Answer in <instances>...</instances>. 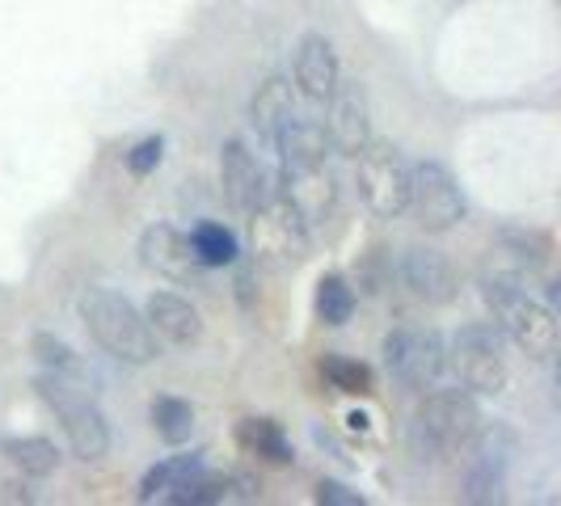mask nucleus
I'll use <instances>...</instances> for the list:
<instances>
[{"label": "nucleus", "mask_w": 561, "mask_h": 506, "mask_svg": "<svg viewBox=\"0 0 561 506\" xmlns=\"http://www.w3.org/2000/svg\"><path fill=\"white\" fill-rule=\"evenodd\" d=\"M81 321L93 342L118 364L144 367L157 359V334L148 330L144 312L111 287H89L81 296Z\"/></svg>", "instance_id": "f257e3e1"}, {"label": "nucleus", "mask_w": 561, "mask_h": 506, "mask_svg": "<svg viewBox=\"0 0 561 506\" xmlns=\"http://www.w3.org/2000/svg\"><path fill=\"white\" fill-rule=\"evenodd\" d=\"M485 304L499 317V330L503 337H511L528 359H553L558 355V312L549 309L545 300H536L533 291H524L515 279L494 275L481 287Z\"/></svg>", "instance_id": "f03ea898"}, {"label": "nucleus", "mask_w": 561, "mask_h": 506, "mask_svg": "<svg viewBox=\"0 0 561 506\" xmlns=\"http://www.w3.org/2000/svg\"><path fill=\"white\" fill-rule=\"evenodd\" d=\"M34 389H38V396L59 414L64 435H68V448H72L77 460H102V456L111 451V426H106V414L93 405V396L84 393V389L68 384L64 371L43 376Z\"/></svg>", "instance_id": "7ed1b4c3"}, {"label": "nucleus", "mask_w": 561, "mask_h": 506, "mask_svg": "<svg viewBox=\"0 0 561 506\" xmlns=\"http://www.w3.org/2000/svg\"><path fill=\"white\" fill-rule=\"evenodd\" d=\"M250 245L262 266H300L309 257L312 228L283 195H266L250 211Z\"/></svg>", "instance_id": "20e7f679"}, {"label": "nucleus", "mask_w": 561, "mask_h": 506, "mask_svg": "<svg viewBox=\"0 0 561 506\" xmlns=\"http://www.w3.org/2000/svg\"><path fill=\"white\" fill-rule=\"evenodd\" d=\"M355 157V186L364 207L376 220H397L410 207V161L385 140H367Z\"/></svg>", "instance_id": "39448f33"}, {"label": "nucleus", "mask_w": 561, "mask_h": 506, "mask_svg": "<svg viewBox=\"0 0 561 506\" xmlns=\"http://www.w3.org/2000/svg\"><path fill=\"white\" fill-rule=\"evenodd\" d=\"M448 364L469 393L499 396L506 389V380H511L499 325H465L460 334L451 337Z\"/></svg>", "instance_id": "423d86ee"}, {"label": "nucleus", "mask_w": 561, "mask_h": 506, "mask_svg": "<svg viewBox=\"0 0 561 506\" xmlns=\"http://www.w3.org/2000/svg\"><path fill=\"white\" fill-rule=\"evenodd\" d=\"M419 430L431 448L439 451H460L473 444L481 430V410L469 389H444L431 393L419 410Z\"/></svg>", "instance_id": "0eeeda50"}, {"label": "nucleus", "mask_w": 561, "mask_h": 506, "mask_svg": "<svg viewBox=\"0 0 561 506\" xmlns=\"http://www.w3.org/2000/svg\"><path fill=\"white\" fill-rule=\"evenodd\" d=\"M405 211L419 216L422 232H448L465 220V195L439 161H422V165H410V207Z\"/></svg>", "instance_id": "6e6552de"}, {"label": "nucleus", "mask_w": 561, "mask_h": 506, "mask_svg": "<svg viewBox=\"0 0 561 506\" xmlns=\"http://www.w3.org/2000/svg\"><path fill=\"white\" fill-rule=\"evenodd\" d=\"M385 364L405 389H431L448 367V346L435 330L405 325L385 337Z\"/></svg>", "instance_id": "1a4fd4ad"}, {"label": "nucleus", "mask_w": 561, "mask_h": 506, "mask_svg": "<svg viewBox=\"0 0 561 506\" xmlns=\"http://www.w3.org/2000/svg\"><path fill=\"white\" fill-rule=\"evenodd\" d=\"M305 225H325L337 207V177L330 161H309V165H283V191H279Z\"/></svg>", "instance_id": "9d476101"}, {"label": "nucleus", "mask_w": 561, "mask_h": 506, "mask_svg": "<svg viewBox=\"0 0 561 506\" xmlns=\"http://www.w3.org/2000/svg\"><path fill=\"white\" fill-rule=\"evenodd\" d=\"M140 262L148 271H157V275H165V279H173V283H198V275H203V262H198L195 250H191V237L178 232L173 225L144 228Z\"/></svg>", "instance_id": "9b49d317"}, {"label": "nucleus", "mask_w": 561, "mask_h": 506, "mask_svg": "<svg viewBox=\"0 0 561 506\" xmlns=\"http://www.w3.org/2000/svg\"><path fill=\"white\" fill-rule=\"evenodd\" d=\"M330 114H325V136H330V143H334L337 152H359L367 140H371V114H367V97L359 84H342L337 81V89L330 93Z\"/></svg>", "instance_id": "f8f14e48"}, {"label": "nucleus", "mask_w": 561, "mask_h": 506, "mask_svg": "<svg viewBox=\"0 0 561 506\" xmlns=\"http://www.w3.org/2000/svg\"><path fill=\"white\" fill-rule=\"evenodd\" d=\"M478 439V435H473ZM511 430L494 426L478 439V456H473V469H469V490L465 498L469 503H499L503 498V481H506V464H511Z\"/></svg>", "instance_id": "ddd939ff"}, {"label": "nucleus", "mask_w": 561, "mask_h": 506, "mask_svg": "<svg viewBox=\"0 0 561 506\" xmlns=\"http://www.w3.org/2000/svg\"><path fill=\"white\" fill-rule=\"evenodd\" d=\"M337 81H342V68H337L334 43L325 34H305L296 47V89L309 102H330Z\"/></svg>", "instance_id": "4468645a"}, {"label": "nucleus", "mask_w": 561, "mask_h": 506, "mask_svg": "<svg viewBox=\"0 0 561 506\" xmlns=\"http://www.w3.org/2000/svg\"><path fill=\"white\" fill-rule=\"evenodd\" d=\"M220 186H225L228 203H232L237 211H245V216L266 198L262 165L253 161V152L241 140H228L225 148H220Z\"/></svg>", "instance_id": "2eb2a0df"}, {"label": "nucleus", "mask_w": 561, "mask_h": 506, "mask_svg": "<svg viewBox=\"0 0 561 506\" xmlns=\"http://www.w3.org/2000/svg\"><path fill=\"white\" fill-rule=\"evenodd\" d=\"M144 321L157 337H165L169 346H195L203 337V317L191 300L173 296V291H152L144 304Z\"/></svg>", "instance_id": "dca6fc26"}, {"label": "nucleus", "mask_w": 561, "mask_h": 506, "mask_svg": "<svg viewBox=\"0 0 561 506\" xmlns=\"http://www.w3.org/2000/svg\"><path fill=\"white\" fill-rule=\"evenodd\" d=\"M401 279L426 304H448L451 296H456V271H451L448 257L435 250H405Z\"/></svg>", "instance_id": "f3484780"}, {"label": "nucleus", "mask_w": 561, "mask_h": 506, "mask_svg": "<svg viewBox=\"0 0 561 506\" xmlns=\"http://www.w3.org/2000/svg\"><path fill=\"white\" fill-rule=\"evenodd\" d=\"M296 118V89L287 77H271V81L257 84V93H253L250 102V123L257 136H266V140H275L283 127Z\"/></svg>", "instance_id": "a211bd4d"}, {"label": "nucleus", "mask_w": 561, "mask_h": 506, "mask_svg": "<svg viewBox=\"0 0 561 506\" xmlns=\"http://www.w3.org/2000/svg\"><path fill=\"white\" fill-rule=\"evenodd\" d=\"M275 148H279L283 165L330 161V152H334V143H330V136H325V127L312 123V118H291L279 136H275Z\"/></svg>", "instance_id": "6ab92c4d"}, {"label": "nucleus", "mask_w": 561, "mask_h": 506, "mask_svg": "<svg viewBox=\"0 0 561 506\" xmlns=\"http://www.w3.org/2000/svg\"><path fill=\"white\" fill-rule=\"evenodd\" d=\"M203 473V460L198 456H173L165 464H157V469H148L140 481V503H173L178 498V490L186 485V481H195Z\"/></svg>", "instance_id": "aec40b11"}, {"label": "nucleus", "mask_w": 561, "mask_h": 506, "mask_svg": "<svg viewBox=\"0 0 561 506\" xmlns=\"http://www.w3.org/2000/svg\"><path fill=\"white\" fill-rule=\"evenodd\" d=\"M237 439H241L245 451L271 460V464H291V456H296L291 444H287V435H283V426L271 418H245L237 426Z\"/></svg>", "instance_id": "412c9836"}, {"label": "nucleus", "mask_w": 561, "mask_h": 506, "mask_svg": "<svg viewBox=\"0 0 561 506\" xmlns=\"http://www.w3.org/2000/svg\"><path fill=\"white\" fill-rule=\"evenodd\" d=\"M4 456L26 473V478H51L59 469V448L43 435H22V439H4Z\"/></svg>", "instance_id": "4be33fe9"}, {"label": "nucleus", "mask_w": 561, "mask_h": 506, "mask_svg": "<svg viewBox=\"0 0 561 506\" xmlns=\"http://www.w3.org/2000/svg\"><path fill=\"white\" fill-rule=\"evenodd\" d=\"M191 250H195V257L203 262V271H216V266H232L237 262V232L225 225H198L195 232H191Z\"/></svg>", "instance_id": "5701e85b"}, {"label": "nucleus", "mask_w": 561, "mask_h": 506, "mask_svg": "<svg viewBox=\"0 0 561 506\" xmlns=\"http://www.w3.org/2000/svg\"><path fill=\"white\" fill-rule=\"evenodd\" d=\"M152 430L165 439V444H186L195 435V405L182 401V396H157L152 401Z\"/></svg>", "instance_id": "b1692460"}, {"label": "nucleus", "mask_w": 561, "mask_h": 506, "mask_svg": "<svg viewBox=\"0 0 561 506\" xmlns=\"http://www.w3.org/2000/svg\"><path fill=\"white\" fill-rule=\"evenodd\" d=\"M321 371H325V380L334 384L337 393H346V396H367L371 389H376V376H371V367L359 364V359H342V355H325V364H321Z\"/></svg>", "instance_id": "393cba45"}, {"label": "nucleus", "mask_w": 561, "mask_h": 506, "mask_svg": "<svg viewBox=\"0 0 561 506\" xmlns=\"http://www.w3.org/2000/svg\"><path fill=\"white\" fill-rule=\"evenodd\" d=\"M351 312H355V291L346 287V279L325 275V279L317 283V317H321L325 325H346Z\"/></svg>", "instance_id": "a878e982"}, {"label": "nucleus", "mask_w": 561, "mask_h": 506, "mask_svg": "<svg viewBox=\"0 0 561 506\" xmlns=\"http://www.w3.org/2000/svg\"><path fill=\"white\" fill-rule=\"evenodd\" d=\"M30 350H34V359L47 367V371H72V367H77L72 346H68V342H59L56 334H34Z\"/></svg>", "instance_id": "bb28decb"}, {"label": "nucleus", "mask_w": 561, "mask_h": 506, "mask_svg": "<svg viewBox=\"0 0 561 506\" xmlns=\"http://www.w3.org/2000/svg\"><path fill=\"white\" fill-rule=\"evenodd\" d=\"M317 503H325V506H364V494H359V490H351V485H342V481H321V485H317Z\"/></svg>", "instance_id": "cd10ccee"}, {"label": "nucleus", "mask_w": 561, "mask_h": 506, "mask_svg": "<svg viewBox=\"0 0 561 506\" xmlns=\"http://www.w3.org/2000/svg\"><path fill=\"white\" fill-rule=\"evenodd\" d=\"M161 148H165L161 140L136 143V148L127 152V169H131V173H152V169L161 165Z\"/></svg>", "instance_id": "c85d7f7f"}, {"label": "nucleus", "mask_w": 561, "mask_h": 506, "mask_svg": "<svg viewBox=\"0 0 561 506\" xmlns=\"http://www.w3.org/2000/svg\"><path fill=\"white\" fill-rule=\"evenodd\" d=\"M0 503H30V494L18 485H0Z\"/></svg>", "instance_id": "c756f323"}]
</instances>
